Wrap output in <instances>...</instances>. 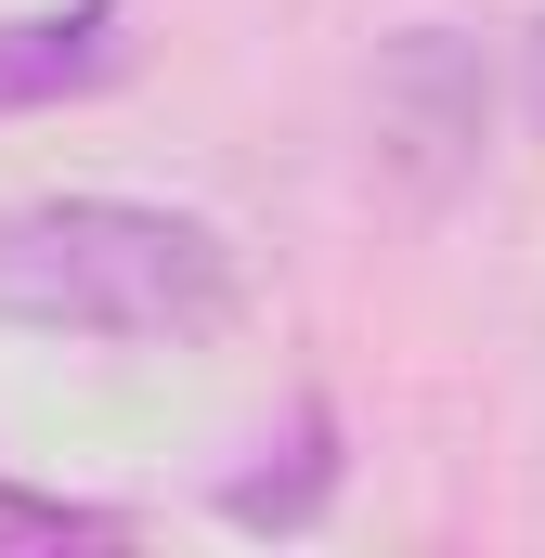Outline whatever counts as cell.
I'll return each mask as SVG.
<instances>
[{"label":"cell","instance_id":"cell-1","mask_svg":"<svg viewBox=\"0 0 545 558\" xmlns=\"http://www.w3.org/2000/svg\"><path fill=\"white\" fill-rule=\"evenodd\" d=\"M0 325H26V338L182 351V338L234 325V247H221L195 208L26 195V208H0Z\"/></svg>","mask_w":545,"mask_h":558},{"label":"cell","instance_id":"cell-2","mask_svg":"<svg viewBox=\"0 0 545 558\" xmlns=\"http://www.w3.org/2000/svg\"><path fill=\"white\" fill-rule=\"evenodd\" d=\"M364 118H377V169L403 182L415 208L468 195V169L494 143V52L468 26H390L377 78H364Z\"/></svg>","mask_w":545,"mask_h":558},{"label":"cell","instance_id":"cell-3","mask_svg":"<svg viewBox=\"0 0 545 558\" xmlns=\"http://www.w3.org/2000/svg\"><path fill=\"white\" fill-rule=\"evenodd\" d=\"M131 0H65V13H13L0 26V118H39L65 92H105L131 65Z\"/></svg>","mask_w":545,"mask_h":558},{"label":"cell","instance_id":"cell-4","mask_svg":"<svg viewBox=\"0 0 545 558\" xmlns=\"http://www.w3.org/2000/svg\"><path fill=\"white\" fill-rule=\"evenodd\" d=\"M325 494H338V416H325V403H299V416H286V454L221 481V520H234V533H312V520H325Z\"/></svg>","mask_w":545,"mask_h":558},{"label":"cell","instance_id":"cell-5","mask_svg":"<svg viewBox=\"0 0 545 558\" xmlns=\"http://www.w3.org/2000/svg\"><path fill=\"white\" fill-rule=\"evenodd\" d=\"M118 507H65V494H0V546H118Z\"/></svg>","mask_w":545,"mask_h":558},{"label":"cell","instance_id":"cell-6","mask_svg":"<svg viewBox=\"0 0 545 558\" xmlns=\"http://www.w3.org/2000/svg\"><path fill=\"white\" fill-rule=\"evenodd\" d=\"M520 118H533V131H545V13H533V26H520Z\"/></svg>","mask_w":545,"mask_h":558}]
</instances>
